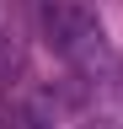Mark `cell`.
Segmentation results:
<instances>
[{"label": "cell", "instance_id": "6da1fadb", "mask_svg": "<svg viewBox=\"0 0 123 129\" xmlns=\"http://www.w3.org/2000/svg\"><path fill=\"white\" fill-rule=\"evenodd\" d=\"M43 38H48V48L86 81V86L112 81V54H107L102 22L91 11H80V6H48L43 11Z\"/></svg>", "mask_w": 123, "mask_h": 129}, {"label": "cell", "instance_id": "7a4b0ae2", "mask_svg": "<svg viewBox=\"0 0 123 129\" xmlns=\"http://www.w3.org/2000/svg\"><path fill=\"white\" fill-rule=\"evenodd\" d=\"M6 70H11V38H6V27H0V81H6Z\"/></svg>", "mask_w": 123, "mask_h": 129}, {"label": "cell", "instance_id": "3957f363", "mask_svg": "<svg viewBox=\"0 0 123 129\" xmlns=\"http://www.w3.org/2000/svg\"><path fill=\"white\" fill-rule=\"evenodd\" d=\"M16 129H38V118H27V124H16Z\"/></svg>", "mask_w": 123, "mask_h": 129}, {"label": "cell", "instance_id": "277c9868", "mask_svg": "<svg viewBox=\"0 0 123 129\" xmlns=\"http://www.w3.org/2000/svg\"><path fill=\"white\" fill-rule=\"evenodd\" d=\"M118 81H123V64H118Z\"/></svg>", "mask_w": 123, "mask_h": 129}]
</instances>
